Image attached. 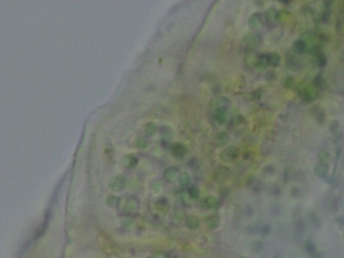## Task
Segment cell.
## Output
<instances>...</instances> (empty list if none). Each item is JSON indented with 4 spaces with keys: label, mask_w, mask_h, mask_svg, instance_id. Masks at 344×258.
Wrapping results in <instances>:
<instances>
[{
    "label": "cell",
    "mask_w": 344,
    "mask_h": 258,
    "mask_svg": "<svg viewBox=\"0 0 344 258\" xmlns=\"http://www.w3.org/2000/svg\"><path fill=\"white\" fill-rule=\"evenodd\" d=\"M127 185V179L123 177H117L113 178L109 182V187L115 191H122Z\"/></svg>",
    "instance_id": "obj_1"
},
{
    "label": "cell",
    "mask_w": 344,
    "mask_h": 258,
    "mask_svg": "<svg viewBox=\"0 0 344 258\" xmlns=\"http://www.w3.org/2000/svg\"><path fill=\"white\" fill-rule=\"evenodd\" d=\"M206 224L210 229H213V230L217 229L220 224V218L216 214L210 215L206 218Z\"/></svg>",
    "instance_id": "obj_2"
},
{
    "label": "cell",
    "mask_w": 344,
    "mask_h": 258,
    "mask_svg": "<svg viewBox=\"0 0 344 258\" xmlns=\"http://www.w3.org/2000/svg\"><path fill=\"white\" fill-rule=\"evenodd\" d=\"M186 226L190 230H197L200 227V220L196 216L190 215L186 218Z\"/></svg>",
    "instance_id": "obj_3"
},
{
    "label": "cell",
    "mask_w": 344,
    "mask_h": 258,
    "mask_svg": "<svg viewBox=\"0 0 344 258\" xmlns=\"http://www.w3.org/2000/svg\"><path fill=\"white\" fill-rule=\"evenodd\" d=\"M205 205L208 208L210 209H216L219 207V201L217 198L213 196H209L205 200Z\"/></svg>",
    "instance_id": "obj_4"
},
{
    "label": "cell",
    "mask_w": 344,
    "mask_h": 258,
    "mask_svg": "<svg viewBox=\"0 0 344 258\" xmlns=\"http://www.w3.org/2000/svg\"><path fill=\"white\" fill-rule=\"evenodd\" d=\"M164 176L169 182H174L177 177V170L174 168H170L164 172Z\"/></svg>",
    "instance_id": "obj_5"
},
{
    "label": "cell",
    "mask_w": 344,
    "mask_h": 258,
    "mask_svg": "<svg viewBox=\"0 0 344 258\" xmlns=\"http://www.w3.org/2000/svg\"><path fill=\"white\" fill-rule=\"evenodd\" d=\"M304 249H305V251H306L309 255H311V256H315V255L317 254L316 253V247H315V244H314V243L311 241V240H307V241L305 242V244H304Z\"/></svg>",
    "instance_id": "obj_6"
},
{
    "label": "cell",
    "mask_w": 344,
    "mask_h": 258,
    "mask_svg": "<svg viewBox=\"0 0 344 258\" xmlns=\"http://www.w3.org/2000/svg\"><path fill=\"white\" fill-rule=\"evenodd\" d=\"M179 181H180V184L182 185V187H186L190 182V177L187 173H182V175L180 176Z\"/></svg>",
    "instance_id": "obj_7"
},
{
    "label": "cell",
    "mask_w": 344,
    "mask_h": 258,
    "mask_svg": "<svg viewBox=\"0 0 344 258\" xmlns=\"http://www.w3.org/2000/svg\"><path fill=\"white\" fill-rule=\"evenodd\" d=\"M315 172L317 175H318L320 177H324L327 173V167L324 164H319L315 169Z\"/></svg>",
    "instance_id": "obj_8"
},
{
    "label": "cell",
    "mask_w": 344,
    "mask_h": 258,
    "mask_svg": "<svg viewBox=\"0 0 344 258\" xmlns=\"http://www.w3.org/2000/svg\"><path fill=\"white\" fill-rule=\"evenodd\" d=\"M268 62L269 64L273 65V66H275L276 65H278L279 62H280V57L276 53H272V54H270L269 57H268Z\"/></svg>",
    "instance_id": "obj_9"
},
{
    "label": "cell",
    "mask_w": 344,
    "mask_h": 258,
    "mask_svg": "<svg viewBox=\"0 0 344 258\" xmlns=\"http://www.w3.org/2000/svg\"><path fill=\"white\" fill-rule=\"evenodd\" d=\"M188 194H189V196L192 198V199H197L199 197V189L197 187L195 186H192L188 189Z\"/></svg>",
    "instance_id": "obj_10"
},
{
    "label": "cell",
    "mask_w": 344,
    "mask_h": 258,
    "mask_svg": "<svg viewBox=\"0 0 344 258\" xmlns=\"http://www.w3.org/2000/svg\"><path fill=\"white\" fill-rule=\"evenodd\" d=\"M137 207H138V204H137V201H132V200H129L128 201H127V205H126V208H127V211H134L135 209H137Z\"/></svg>",
    "instance_id": "obj_11"
},
{
    "label": "cell",
    "mask_w": 344,
    "mask_h": 258,
    "mask_svg": "<svg viewBox=\"0 0 344 258\" xmlns=\"http://www.w3.org/2000/svg\"><path fill=\"white\" fill-rule=\"evenodd\" d=\"M107 204H108L109 207H112V208L116 207L117 205H118V199H117L116 197H115V196H111V197L108 198V200H107Z\"/></svg>",
    "instance_id": "obj_12"
},
{
    "label": "cell",
    "mask_w": 344,
    "mask_h": 258,
    "mask_svg": "<svg viewBox=\"0 0 344 258\" xmlns=\"http://www.w3.org/2000/svg\"><path fill=\"white\" fill-rule=\"evenodd\" d=\"M173 153L175 154L176 157H183V155H184V153H185V150H184V148H181V146H179V149L175 148V149L173 150Z\"/></svg>",
    "instance_id": "obj_13"
},
{
    "label": "cell",
    "mask_w": 344,
    "mask_h": 258,
    "mask_svg": "<svg viewBox=\"0 0 344 258\" xmlns=\"http://www.w3.org/2000/svg\"><path fill=\"white\" fill-rule=\"evenodd\" d=\"M150 258H168V255L163 251H157L155 254H153L152 257Z\"/></svg>",
    "instance_id": "obj_14"
},
{
    "label": "cell",
    "mask_w": 344,
    "mask_h": 258,
    "mask_svg": "<svg viewBox=\"0 0 344 258\" xmlns=\"http://www.w3.org/2000/svg\"><path fill=\"white\" fill-rule=\"evenodd\" d=\"M252 248H253V250L255 252H260L262 250L263 245H262L261 242H255L252 244Z\"/></svg>",
    "instance_id": "obj_15"
},
{
    "label": "cell",
    "mask_w": 344,
    "mask_h": 258,
    "mask_svg": "<svg viewBox=\"0 0 344 258\" xmlns=\"http://www.w3.org/2000/svg\"><path fill=\"white\" fill-rule=\"evenodd\" d=\"M270 230H271L270 226L268 225V224H266V225H264L263 227H262V229H261V232H262V234H263V235H268V233L270 232Z\"/></svg>",
    "instance_id": "obj_16"
},
{
    "label": "cell",
    "mask_w": 344,
    "mask_h": 258,
    "mask_svg": "<svg viewBox=\"0 0 344 258\" xmlns=\"http://www.w3.org/2000/svg\"><path fill=\"white\" fill-rule=\"evenodd\" d=\"M319 158H320V160L322 161L323 163H327L328 161H329V157H328V154L327 153H325V152H322V153H320V155H319Z\"/></svg>",
    "instance_id": "obj_17"
},
{
    "label": "cell",
    "mask_w": 344,
    "mask_h": 258,
    "mask_svg": "<svg viewBox=\"0 0 344 258\" xmlns=\"http://www.w3.org/2000/svg\"><path fill=\"white\" fill-rule=\"evenodd\" d=\"M336 221L339 224V225L341 226H344V218L343 217H339L336 218Z\"/></svg>",
    "instance_id": "obj_18"
},
{
    "label": "cell",
    "mask_w": 344,
    "mask_h": 258,
    "mask_svg": "<svg viewBox=\"0 0 344 258\" xmlns=\"http://www.w3.org/2000/svg\"><path fill=\"white\" fill-rule=\"evenodd\" d=\"M297 229H298V230H300V231H302V230L304 229L303 223H302V222L297 223Z\"/></svg>",
    "instance_id": "obj_19"
}]
</instances>
